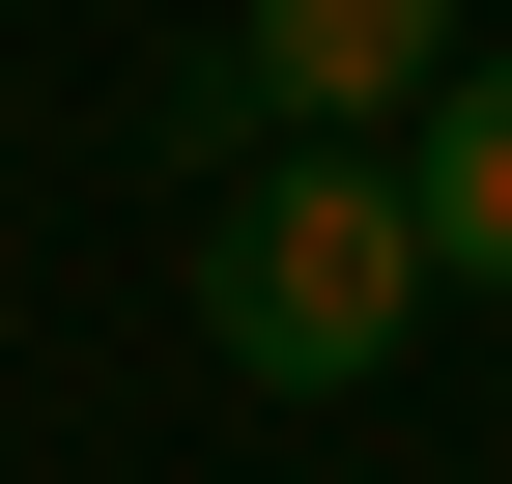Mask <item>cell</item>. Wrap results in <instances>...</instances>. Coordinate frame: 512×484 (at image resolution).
I'll return each mask as SVG.
<instances>
[{
  "mask_svg": "<svg viewBox=\"0 0 512 484\" xmlns=\"http://www.w3.org/2000/svg\"><path fill=\"white\" fill-rule=\"evenodd\" d=\"M399 200H427V285H484V314H512V29H456V86H427Z\"/></svg>",
  "mask_w": 512,
  "mask_h": 484,
  "instance_id": "3957f363",
  "label": "cell"
},
{
  "mask_svg": "<svg viewBox=\"0 0 512 484\" xmlns=\"http://www.w3.org/2000/svg\"><path fill=\"white\" fill-rule=\"evenodd\" d=\"M200 342L256 399H370L399 371V314H427V200H399V143H256V171H200Z\"/></svg>",
  "mask_w": 512,
  "mask_h": 484,
  "instance_id": "6da1fadb",
  "label": "cell"
},
{
  "mask_svg": "<svg viewBox=\"0 0 512 484\" xmlns=\"http://www.w3.org/2000/svg\"><path fill=\"white\" fill-rule=\"evenodd\" d=\"M228 86L285 114V143H399V114L456 86V0H228Z\"/></svg>",
  "mask_w": 512,
  "mask_h": 484,
  "instance_id": "7a4b0ae2",
  "label": "cell"
}]
</instances>
